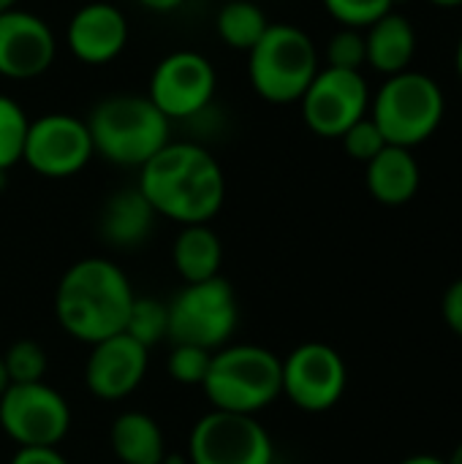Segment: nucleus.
Wrapping results in <instances>:
<instances>
[{
    "instance_id": "f257e3e1",
    "label": "nucleus",
    "mask_w": 462,
    "mask_h": 464,
    "mask_svg": "<svg viewBox=\"0 0 462 464\" xmlns=\"http://www.w3.org/2000/svg\"><path fill=\"white\" fill-rule=\"evenodd\" d=\"M155 215L180 226L210 223L226 201L221 163L193 141H169L139 169L136 185Z\"/></svg>"
},
{
    "instance_id": "f03ea898",
    "label": "nucleus",
    "mask_w": 462,
    "mask_h": 464,
    "mask_svg": "<svg viewBox=\"0 0 462 464\" xmlns=\"http://www.w3.org/2000/svg\"><path fill=\"white\" fill-rule=\"evenodd\" d=\"M133 299L136 294L117 264L109 258H82L57 283L54 315L74 340L95 345L125 332Z\"/></svg>"
},
{
    "instance_id": "7ed1b4c3",
    "label": "nucleus",
    "mask_w": 462,
    "mask_h": 464,
    "mask_svg": "<svg viewBox=\"0 0 462 464\" xmlns=\"http://www.w3.org/2000/svg\"><path fill=\"white\" fill-rule=\"evenodd\" d=\"M93 150L114 166L142 169L172 139L169 122L147 95H109L84 120Z\"/></svg>"
},
{
    "instance_id": "20e7f679",
    "label": "nucleus",
    "mask_w": 462,
    "mask_h": 464,
    "mask_svg": "<svg viewBox=\"0 0 462 464\" xmlns=\"http://www.w3.org/2000/svg\"><path fill=\"white\" fill-rule=\"evenodd\" d=\"M202 389L212 411L256 416L283 394V359L261 345H223Z\"/></svg>"
},
{
    "instance_id": "39448f33",
    "label": "nucleus",
    "mask_w": 462,
    "mask_h": 464,
    "mask_svg": "<svg viewBox=\"0 0 462 464\" xmlns=\"http://www.w3.org/2000/svg\"><path fill=\"white\" fill-rule=\"evenodd\" d=\"M368 114L378 125L387 144L414 150L441 128L447 98L433 76L408 68L403 73L387 76V82L370 98Z\"/></svg>"
},
{
    "instance_id": "423d86ee",
    "label": "nucleus",
    "mask_w": 462,
    "mask_h": 464,
    "mask_svg": "<svg viewBox=\"0 0 462 464\" xmlns=\"http://www.w3.org/2000/svg\"><path fill=\"white\" fill-rule=\"evenodd\" d=\"M319 49L297 24H270L248 52V79L270 103H300L319 73Z\"/></svg>"
},
{
    "instance_id": "0eeeda50",
    "label": "nucleus",
    "mask_w": 462,
    "mask_h": 464,
    "mask_svg": "<svg viewBox=\"0 0 462 464\" xmlns=\"http://www.w3.org/2000/svg\"><path fill=\"white\" fill-rule=\"evenodd\" d=\"M237 321L240 304L229 280L212 277L204 283H188L169 302V343L215 353L229 343Z\"/></svg>"
},
{
    "instance_id": "6e6552de",
    "label": "nucleus",
    "mask_w": 462,
    "mask_h": 464,
    "mask_svg": "<svg viewBox=\"0 0 462 464\" xmlns=\"http://www.w3.org/2000/svg\"><path fill=\"white\" fill-rule=\"evenodd\" d=\"M0 427L19 449H57L71 430V408L44 381L11 383L0 397Z\"/></svg>"
},
{
    "instance_id": "1a4fd4ad",
    "label": "nucleus",
    "mask_w": 462,
    "mask_h": 464,
    "mask_svg": "<svg viewBox=\"0 0 462 464\" xmlns=\"http://www.w3.org/2000/svg\"><path fill=\"white\" fill-rule=\"evenodd\" d=\"M191 464H275V446L256 416L207 413L188 440Z\"/></svg>"
},
{
    "instance_id": "9d476101",
    "label": "nucleus",
    "mask_w": 462,
    "mask_h": 464,
    "mask_svg": "<svg viewBox=\"0 0 462 464\" xmlns=\"http://www.w3.org/2000/svg\"><path fill=\"white\" fill-rule=\"evenodd\" d=\"M305 125L321 139H340L370 111V87L362 71L319 68L316 79L300 98Z\"/></svg>"
},
{
    "instance_id": "9b49d317",
    "label": "nucleus",
    "mask_w": 462,
    "mask_h": 464,
    "mask_svg": "<svg viewBox=\"0 0 462 464\" xmlns=\"http://www.w3.org/2000/svg\"><path fill=\"white\" fill-rule=\"evenodd\" d=\"M215 84L218 76L212 63L199 52L180 49L166 54L155 65L147 98L158 106V111L166 120H191L210 106Z\"/></svg>"
},
{
    "instance_id": "f8f14e48",
    "label": "nucleus",
    "mask_w": 462,
    "mask_h": 464,
    "mask_svg": "<svg viewBox=\"0 0 462 464\" xmlns=\"http://www.w3.org/2000/svg\"><path fill=\"white\" fill-rule=\"evenodd\" d=\"M95 155L87 122L74 114H44L30 120L22 160L41 177L65 179L79 174Z\"/></svg>"
},
{
    "instance_id": "ddd939ff",
    "label": "nucleus",
    "mask_w": 462,
    "mask_h": 464,
    "mask_svg": "<svg viewBox=\"0 0 462 464\" xmlns=\"http://www.w3.org/2000/svg\"><path fill=\"white\" fill-rule=\"evenodd\" d=\"M349 383L343 356L324 343H305L283 362V394L305 413L335 408Z\"/></svg>"
},
{
    "instance_id": "4468645a",
    "label": "nucleus",
    "mask_w": 462,
    "mask_h": 464,
    "mask_svg": "<svg viewBox=\"0 0 462 464\" xmlns=\"http://www.w3.org/2000/svg\"><path fill=\"white\" fill-rule=\"evenodd\" d=\"M57 41L52 27L22 8L0 14V76L35 79L54 63Z\"/></svg>"
},
{
    "instance_id": "2eb2a0df",
    "label": "nucleus",
    "mask_w": 462,
    "mask_h": 464,
    "mask_svg": "<svg viewBox=\"0 0 462 464\" xmlns=\"http://www.w3.org/2000/svg\"><path fill=\"white\" fill-rule=\"evenodd\" d=\"M147 375V348L125 332L93 345L84 364V383L93 397L117 402L131 397Z\"/></svg>"
},
{
    "instance_id": "dca6fc26",
    "label": "nucleus",
    "mask_w": 462,
    "mask_h": 464,
    "mask_svg": "<svg viewBox=\"0 0 462 464\" xmlns=\"http://www.w3.org/2000/svg\"><path fill=\"white\" fill-rule=\"evenodd\" d=\"M128 33V19L117 5L93 0L71 16L68 49L84 65H106L125 49Z\"/></svg>"
},
{
    "instance_id": "f3484780",
    "label": "nucleus",
    "mask_w": 462,
    "mask_h": 464,
    "mask_svg": "<svg viewBox=\"0 0 462 464\" xmlns=\"http://www.w3.org/2000/svg\"><path fill=\"white\" fill-rule=\"evenodd\" d=\"M365 182L378 204L403 207L417 196L422 174L411 150L387 144L370 163H365Z\"/></svg>"
},
{
    "instance_id": "a211bd4d",
    "label": "nucleus",
    "mask_w": 462,
    "mask_h": 464,
    "mask_svg": "<svg viewBox=\"0 0 462 464\" xmlns=\"http://www.w3.org/2000/svg\"><path fill=\"white\" fill-rule=\"evenodd\" d=\"M365 46L368 65L384 76H395L411 68L417 54V30L403 14L392 8L370 27H365Z\"/></svg>"
},
{
    "instance_id": "6ab92c4d",
    "label": "nucleus",
    "mask_w": 462,
    "mask_h": 464,
    "mask_svg": "<svg viewBox=\"0 0 462 464\" xmlns=\"http://www.w3.org/2000/svg\"><path fill=\"white\" fill-rule=\"evenodd\" d=\"M155 218V209L139 188H123L101 209V237L117 247H136L150 237Z\"/></svg>"
},
{
    "instance_id": "aec40b11",
    "label": "nucleus",
    "mask_w": 462,
    "mask_h": 464,
    "mask_svg": "<svg viewBox=\"0 0 462 464\" xmlns=\"http://www.w3.org/2000/svg\"><path fill=\"white\" fill-rule=\"evenodd\" d=\"M109 443L123 464H163L166 446L158 421L142 411H128L114 419L109 430Z\"/></svg>"
},
{
    "instance_id": "412c9836",
    "label": "nucleus",
    "mask_w": 462,
    "mask_h": 464,
    "mask_svg": "<svg viewBox=\"0 0 462 464\" xmlns=\"http://www.w3.org/2000/svg\"><path fill=\"white\" fill-rule=\"evenodd\" d=\"M172 261H174L180 277L185 280V285L221 277L223 242L210 228V223L182 226V231L177 234L174 247H172Z\"/></svg>"
},
{
    "instance_id": "4be33fe9",
    "label": "nucleus",
    "mask_w": 462,
    "mask_h": 464,
    "mask_svg": "<svg viewBox=\"0 0 462 464\" xmlns=\"http://www.w3.org/2000/svg\"><path fill=\"white\" fill-rule=\"evenodd\" d=\"M270 24L272 22L267 19L264 8L253 0H229L215 19V30L221 41L240 52H251Z\"/></svg>"
},
{
    "instance_id": "5701e85b",
    "label": "nucleus",
    "mask_w": 462,
    "mask_h": 464,
    "mask_svg": "<svg viewBox=\"0 0 462 464\" xmlns=\"http://www.w3.org/2000/svg\"><path fill=\"white\" fill-rule=\"evenodd\" d=\"M125 334L133 337L147 351L169 340V304L147 296H136L125 321Z\"/></svg>"
},
{
    "instance_id": "b1692460",
    "label": "nucleus",
    "mask_w": 462,
    "mask_h": 464,
    "mask_svg": "<svg viewBox=\"0 0 462 464\" xmlns=\"http://www.w3.org/2000/svg\"><path fill=\"white\" fill-rule=\"evenodd\" d=\"M27 128L30 117L25 114V109L14 98L0 95V171H8L22 160Z\"/></svg>"
},
{
    "instance_id": "393cba45",
    "label": "nucleus",
    "mask_w": 462,
    "mask_h": 464,
    "mask_svg": "<svg viewBox=\"0 0 462 464\" xmlns=\"http://www.w3.org/2000/svg\"><path fill=\"white\" fill-rule=\"evenodd\" d=\"M3 367L8 383H41L49 370V359L35 340H19L3 353Z\"/></svg>"
},
{
    "instance_id": "a878e982",
    "label": "nucleus",
    "mask_w": 462,
    "mask_h": 464,
    "mask_svg": "<svg viewBox=\"0 0 462 464\" xmlns=\"http://www.w3.org/2000/svg\"><path fill=\"white\" fill-rule=\"evenodd\" d=\"M327 68L340 71H362L368 65V46H365V30L357 27H340L329 44H327Z\"/></svg>"
},
{
    "instance_id": "bb28decb",
    "label": "nucleus",
    "mask_w": 462,
    "mask_h": 464,
    "mask_svg": "<svg viewBox=\"0 0 462 464\" xmlns=\"http://www.w3.org/2000/svg\"><path fill=\"white\" fill-rule=\"evenodd\" d=\"M321 3L340 27H357V30L370 27L376 19H381L395 8L392 0H321Z\"/></svg>"
},
{
    "instance_id": "cd10ccee",
    "label": "nucleus",
    "mask_w": 462,
    "mask_h": 464,
    "mask_svg": "<svg viewBox=\"0 0 462 464\" xmlns=\"http://www.w3.org/2000/svg\"><path fill=\"white\" fill-rule=\"evenodd\" d=\"M212 353L193 348V345H172V353L166 359L169 378L182 386H202L210 370Z\"/></svg>"
},
{
    "instance_id": "c85d7f7f",
    "label": "nucleus",
    "mask_w": 462,
    "mask_h": 464,
    "mask_svg": "<svg viewBox=\"0 0 462 464\" xmlns=\"http://www.w3.org/2000/svg\"><path fill=\"white\" fill-rule=\"evenodd\" d=\"M340 141H343L346 155L354 158V160H359V163H370V160L387 147V139L381 136V130H378V125L370 120V114L362 117L359 122H354V125L340 136Z\"/></svg>"
},
{
    "instance_id": "c756f323",
    "label": "nucleus",
    "mask_w": 462,
    "mask_h": 464,
    "mask_svg": "<svg viewBox=\"0 0 462 464\" xmlns=\"http://www.w3.org/2000/svg\"><path fill=\"white\" fill-rule=\"evenodd\" d=\"M441 315L447 321V326L462 340V277L455 280L441 299Z\"/></svg>"
},
{
    "instance_id": "7c9ffc66",
    "label": "nucleus",
    "mask_w": 462,
    "mask_h": 464,
    "mask_svg": "<svg viewBox=\"0 0 462 464\" xmlns=\"http://www.w3.org/2000/svg\"><path fill=\"white\" fill-rule=\"evenodd\" d=\"M11 464H68L57 449H19Z\"/></svg>"
},
{
    "instance_id": "2f4dec72",
    "label": "nucleus",
    "mask_w": 462,
    "mask_h": 464,
    "mask_svg": "<svg viewBox=\"0 0 462 464\" xmlns=\"http://www.w3.org/2000/svg\"><path fill=\"white\" fill-rule=\"evenodd\" d=\"M144 8H150V11H158V14H166V11H174V8H180L185 0H139Z\"/></svg>"
},
{
    "instance_id": "473e14b6",
    "label": "nucleus",
    "mask_w": 462,
    "mask_h": 464,
    "mask_svg": "<svg viewBox=\"0 0 462 464\" xmlns=\"http://www.w3.org/2000/svg\"><path fill=\"white\" fill-rule=\"evenodd\" d=\"M398 464H447V459L433 457V454H414V457H408V459H403V462Z\"/></svg>"
},
{
    "instance_id": "72a5a7b5",
    "label": "nucleus",
    "mask_w": 462,
    "mask_h": 464,
    "mask_svg": "<svg viewBox=\"0 0 462 464\" xmlns=\"http://www.w3.org/2000/svg\"><path fill=\"white\" fill-rule=\"evenodd\" d=\"M433 5H438V8H460L462 0H430Z\"/></svg>"
},
{
    "instance_id": "f704fd0d",
    "label": "nucleus",
    "mask_w": 462,
    "mask_h": 464,
    "mask_svg": "<svg viewBox=\"0 0 462 464\" xmlns=\"http://www.w3.org/2000/svg\"><path fill=\"white\" fill-rule=\"evenodd\" d=\"M11 383H8V375H5V367H3V356H0V397H3V392L8 389Z\"/></svg>"
},
{
    "instance_id": "c9c22d12",
    "label": "nucleus",
    "mask_w": 462,
    "mask_h": 464,
    "mask_svg": "<svg viewBox=\"0 0 462 464\" xmlns=\"http://www.w3.org/2000/svg\"><path fill=\"white\" fill-rule=\"evenodd\" d=\"M16 3H19V0H0V14L14 11V8H16Z\"/></svg>"
},
{
    "instance_id": "e433bc0d",
    "label": "nucleus",
    "mask_w": 462,
    "mask_h": 464,
    "mask_svg": "<svg viewBox=\"0 0 462 464\" xmlns=\"http://www.w3.org/2000/svg\"><path fill=\"white\" fill-rule=\"evenodd\" d=\"M447 464H462V443L455 449V451H452V457H449V462Z\"/></svg>"
},
{
    "instance_id": "4c0bfd02",
    "label": "nucleus",
    "mask_w": 462,
    "mask_h": 464,
    "mask_svg": "<svg viewBox=\"0 0 462 464\" xmlns=\"http://www.w3.org/2000/svg\"><path fill=\"white\" fill-rule=\"evenodd\" d=\"M457 76H460L462 82V38L460 44H457Z\"/></svg>"
},
{
    "instance_id": "58836bf2",
    "label": "nucleus",
    "mask_w": 462,
    "mask_h": 464,
    "mask_svg": "<svg viewBox=\"0 0 462 464\" xmlns=\"http://www.w3.org/2000/svg\"><path fill=\"white\" fill-rule=\"evenodd\" d=\"M398 3H408V0H392V5H398Z\"/></svg>"
},
{
    "instance_id": "ea45409f",
    "label": "nucleus",
    "mask_w": 462,
    "mask_h": 464,
    "mask_svg": "<svg viewBox=\"0 0 462 464\" xmlns=\"http://www.w3.org/2000/svg\"><path fill=\"white\" fill-rule=\"evenodd\" d=\"M163 464H166V462H163Z\"/></svg>"
}]
</instances>
